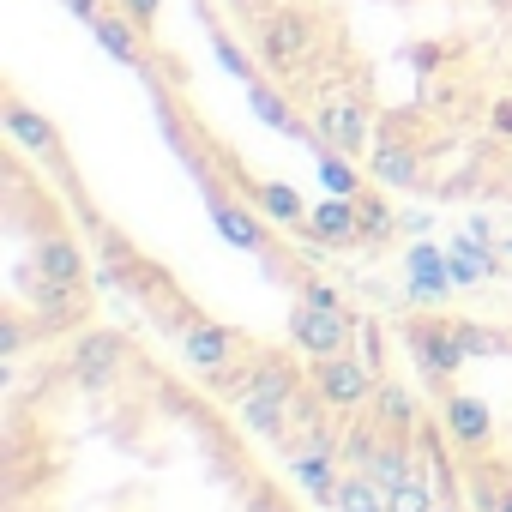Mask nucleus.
<instances>
[{
  "instance_id": "f257e3e1",
  "label": "nucleus",
  "mask_w": 512,
  "mask_h": 512,
  "mask_svg": "<svg viewBox=\"0 0 512 512\" xmlns=\"http://www.w3.org/2000/svg\"><path fill=\"white\" fill-rule=\"evenodd\" d=\"M284 332H290V344L308 350V362H314V356H344V350L356 344L362 320H356L350 308H326V302H308V296H302V302L290 308Z\"/></svg>"
},
{
  "instance_id": "f03ea898",
  "label": "nucleus",
  "mask_w": 512,
  "mask_h": 512,
  "mask_svg": "<svg viewBox=\"0 0 512 512\" xmlns=\"http://www.w3.org/2000/svg\"><path fill=\"white\" fill-rule=\"evenodd\" d=\"M404 344H410L416 368H422L434 386H446V380L464 368V344H458V332H452V314H416V320H404Z\"/></svg>"
},
{
  "instance_id": "7ed1b4c3",
  "label": "nucleus",
  "mask_w": 512,
  "mask_h": 512,
  "mask_svg": "<svg viewBox=\"0 0 512 512\" xmlns=\"http://www.w3.org/2000/svg\"><path fill=\"white\" fill-rule=\"evenodd\" d=\"M308 380H314V392L332 404V410H368V398H374V386H380V374L368 368V356H314L308 362Z\"/></svg>"
},
{
  "instance_id": "20e7f679",
  "label": "nucleus",
  "mask_w": 512,
  "mask_h": 512,
  "mask_svg": "<svg viewBox=\"0 0 512 512\" xmlns=\"http://www.w3.org/2000/svg\"><path fill=\"white\" fill-rule=\"evenodd\" d=\"M260 338H247V332H235V326H223V320H199L193 332H181V356H187V368L199 374V380H211V374H223L229 362H241Z\"/></svg>"
},
{
  "instance_id": "39448f33",
  "label": "nucleus",
  "mask_w": 512,
  "mask_h": 512,
  "mask_svg": "<svg viewBox=\"0 0 512 512\" xmlns=\"http://www.w3.org/2000/svg\"><path fill=\"white\" fill-rule=\"evenodd\" d=\"M308 386H314V380H308V368H302L290 350H278V344H253L247 392H266V398H284V404H296Z\"/></svg>"
},
{
  "instance_id": "423d86ee",
  "label": "nucleus",
  "mask_w": 512,
  "mask_h": 512,
  "mask_svg": "<svg viewBox=\"0 0 512 512\" xmlns=\"http://www.w3.org/2000/svg\"><path fill=\"white\" fill-rule=\"evenodd\" d=\"M308 241H326V247H362V199L356 193H332L326 205L308 211Z\"/></svg>"
},
{
  "instance_id": "0eeeda50",
  "label": "nucleus",
  "mask_w": 512,
  "mask_h": 512,
  "mask_svg": "<svg viewBox=\"0 0 512 512\" xmlns=\"http://www.w3.org/2000/svg\"><path fill=\"white\" fill-rule=\"evenodd\" d=\"M67 368H73L79 386H109L127 368V338L121 332H91V338H79V350H73Z\"/></svg>"
},
{
  "instance_id": "6e6552de",
  "label": "nucleus",
  "mask_w": 512,
  "mask_h": 512,
  "mask_svg": "<svg viewBox=\"0 0 512 512\" xmlns=\"http://www.w3.org/2000/svg\"><path fill=\"white\" fill-rule=\"evenodd\" d=\"M440 416H446V434H452L464 452H476V446H488V440H494V416H488V404H482V398H470V392L440 386Z\"/></svg>"
},
{
  "instance_id": "1a4fd4ad",
  "label": "nucleus",
  "mask_w": 512,
  "mask_h": 512,
  "mask_svg": "<svg viewBox=\"0 0 512 512\" xmlns=\"http://www.w3.org/2000/svg\"><path fill=\"white\" fill-rule=\"evenodd\" d=\"M464 494L476 512H500V500L512 494V458H488V446H476L464 464Z\"/></svg>"
},
{
  "instance_id": "9d476101",
  "label": "nucleus",
  "mask_w": 512,
  "mask_h": 512,
  "mask_svg": "<svg viewBox=\"0 0 512 512\" xmlns=\"http://www.w3.org/2000/svg\"><path fill=\"white\" fill-rule=\"evenodd\" d=\"M368 175H374L380 187H428V175H422V151L404 145V139H374V151H368Z\"/></svg>"
},
{
  "instance_id": "9b49d317",
  "label": "nucleus",
  "mask_w": 512,
  "mask_h": 512,
  "mask_svg": "<svg viewBox=\"0 0 512 512\" xmlns=\"http://www.w3.org/2000/svg\"><path fill=\"white\" fill-rule=\"evenodd\" d=\"M344 464V452H326V446H302V452H290V476L308 488V500L314 506H332L338 500V470Z\"/></svg>"
},
{
  "instance_id": "f8f14e48",
  "label": "nucleus",
  "mask_w": 512,
  "mask_h": 512,
  "mask_svg": "<svg viewBox=\"0 0 512 512\" xmlns=\"http://www.w3.org/2000/svg\"><path fill=\"white\" fill-rule=\"evenodd\" d=\"M0 115H7V133H13L19 145H31L37 157H61V139H55V127H49V121H43V115H37V109H31V103L13 91V85H7V97H0Z\"/></svg>"
},
{
  "instance_id": "ddd939ff",
  "label": "nucleus",
  "mask_w": 512,
  "mask_h": 512,
  "mask_svg": "<svg viewBox=\"0 0 512 512\" xmlns=\"http://www.w3.org/2000/svg\"><path fill=\"white\" fill-rule=\"evenodd\" d=\"M332 512H392V506H386V488H380L368 470H344V476H338Z\"/></svg>"
},
{
  "instance_id": "4468645a",
  "label": "nucleus",
  "mask_w": 512,
  "mask_h": 512,
  "mask_svg": "<svg viewBox=\"0 0 512 512\" xmlns=\"http://www.w3.org/2000/svg\"><path fill=\"white\" fill-rule=\"evenodd\" d=\"M253 205L272 211L278 223H290L296 235L308 229V205H302V193H296V187H284V181H260V187H253Z\"/></svg>"
},
{
  "instance_id": "2eb2a0df",
  "label": "nucleus",
  "mask_w": 512,
  "mask_h": 512,
  "mask_svg": "<svg viewBox=\"0 0 512 512\" xmlns=\"http://www.w3.org/2000/svg\"><path fill=\"white\" fill-rule=\"evenodd\" d=\"M43 278L49 284H85V253L67 235H49L43 241Z\"/></svg>"
},
{
  "instance_id": "dca6fc26",
  "label": "nucleus",
  "mask_w": 512,
  "mask_h": 512,
  "mask_svg": "<svg viewBox=\"0 0 512 512\" xmlns=\"http://www.w3.org/2000/svg\"><path fill=\"white\" fill-rule=\"evenodd\" d=\"M446 253H452V284H488V278H500V260H494L488 247H476V241H452Z\"/></svg>"
},
{
  "instance_id": "f3484780",
  "label": "nucleus",
  "mask_w": 512,
  "mask_h": 512,
  "mask_svg": "<svg viewBox=\"0 0 512 512\" xmlns=\"http://www.w3.org/2000/svg\"><path fill=\"white\" fill-rule=\"evenodd\" d=\"M356 199H362V247H368V253L392 247V235H398L404 217H392V205H386L380 193H356Z\"/></svg>"
},
{
  "instance_id": "a211bd4d",
  "label": "nucleus",
  "mask_w": 512,
  "mask_h": 512,
  "mask_svg": "<svg viewBox=\"0 0 512 512\" xmlns=\"http://www.w3.org/2000/svg\"><path fill=\"white\" fill-rule=\"evenodd\" d=\"M320 157V181L332 187V193H362V169H356V157H344V151H314Z\"/></svg>"
},
{
  "instance_id": "6ab92c4d",
  "label": "nucleus",
  "mask_w": 512,
  "mask_h": 512,
  "mask_svg": "<svg viewBox=\"0 0 512 512\" xmlns=\"http://www.w3.org/2000/svg\"><path fill=\"white\" fill-rule=\"evenodd\" d=\"M452 332H458L464 356H500V350H512L500 332H488V326H476V320H464V314H452Z\"/></svg>"
},
{
  "instance_id": "aec40b11",
  "label": "nucleus",
  "mask_w": 512,
  "mask_h": 512,
  "mask_svg": "<svg viewBox=\"0 0 512 512\" xmlns=\"http://www.w3.org/2000/svg\"><path fill=\"white\" fill-rule=\"evenodd\" d=\"M488 133H494V139H512V91L494 97V109H488Z\"/></svg>"
},
{
  "instance_id": "412c9836",
  "label": "nucleus",
  "mask_w": 512,
  "mask_h": 512,
  "mask_svg": "<svg viewBox=\"0 0 512 512\" xmlns=\"http://www.w3.org/2000/svg\"><path fill=\"white\" fill-rule=\"evenodd\" d=\"M434 512H458V506H452V500H440V506H434Z\"/></svg>"
},
{
  "instance_id": "4be33fe9",
  "label": "nucleus",
  "mask_w": 512,
  "mask_h": 512,
  "mask_svg": "<svg viewBox=\"0 0 512 512\" xmlns=\"http://www.w3.org/2000/svg\"><path fill=\"white\" fill-rule=\"evenodd\" d=\"M500 512H512V494H506V500H500Z\"/></svg>"
}]
</instances>
